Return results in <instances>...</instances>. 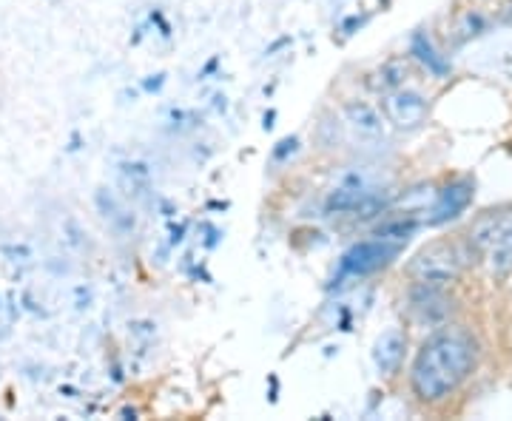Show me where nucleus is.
Returning a JSON list of instances; mask_svg holds the SVG:
<instances>
[{
    "label": "nucleus",
    "instance_id": "nucleus-1",
    "mask_svg": "<svg viewBox=\"0 0 512 421\" xmlns=\"http://www.w3.org/2000/svg\"><path fill=\"white\" fill-rule=\"evenodd\" d=\"M478 362V342L470 330L441 328L421 342L410 365V390L421 404L447 402L470 379Z\"/></svg>",
    "mask_w": 512,
    "mask_h": 421
},
{
    "label": "nucleus",
    "instance_id": "nucleus-2",
    "mask_svg": "<svg viewBox=\"0 0 512 421\" xmlns=\"http://www.w3.org/2000/svg\"><path fill=\"white\" fill-rule=\"evenodd\" d=\"M470 254L473 251H464L458 242H450V239L430 242V245H424L419 254L407 262V276H410V282L450 288L464 274V268L470 262Z\"/></svg>",
    "mask_w": 512,
    "mask_h": 421
},
{
    "label": "nucleus",
    "instance_id": "nucleus-3",
    "mask_svg": "<svg viewBox=\"0 0 512 421\" xmlns=\"http://www.w3.org/2000/svg\"><path fill=\"white\" fill-rule=\"evenodd\" d=\"M402 248L404 245H399V242H387V239L379 237L353 242L348 251L342 254V259H339L330 288L345 285V279H365V276L382 271L393 259H399Z\"/></svg>",
    "mask_w": 512,
    "mask_h": 421
},
{
    "label": "nucleus",
    "instance_id": "nucleus-4",
    "mask_svg": "<svg viewBox=\"0 0 512 421\" xmlns=\"http://www.w3.org/2000/svg\"><path fill=\"white\" fill-rule=\"evenodd\" d=\"M407 311L410 319L427 330H441L450 325L453 313H456V302L441 285H421L413 282L407 291Z\"/></svg>",
    "mask_w": 512,
    "mask_h": 421
},
{
    "label": "nucleus",
    "instance_id": "nucleus-5",
    "mask_svg": "<svg viewBox=\"0 0 512 421\" xmlns=\"http://www.w3.org/2000/svg\"><path fill=\"white\" fill-rule=\"evenodd\" d=\"M473 197H476V183L470 177H458V180L444 183L436 191V200L430 205V211L424 214V225L439 228V225L458 220L473 205Z\"/></svg>",
    "mask_w": 512,
    "mask_h": 421
},
{
    "label": "nucleus",
    "instance_id": "nucleus-6",
    "mask_svg": "<svg viewBox=\"0 0 512 421\" xmlns=\"http://www.w3.org/2000/svg\"><path fill=\"white\" fill-rule=\"evenodd\" d=\"M384 117L390 126H396L399 131H416L427 123V97L416 89H396V92L384 94L382 100Z\"/></svg>",
    "mask_w": 512,
    "mask_h": 421
},
{
    "label": "nucleus",
    "instance_id": "nucleus-7",
    "mask_svg": "<svg viewBox=\"0 0 512 421\" xmlns=\"http://www.w3.org/2000/svg\"><path fill=\"white\" fill-rule=\"evenodd\" d=\"M342 117H345V126L350 129V134L362 143H382L387 137V117H382V111L365 103V100L345 103Z\"/></svg>",
    "mask_w": 512,
    "mask_h": 421
},
{
    "label": "nucleus",
    "instance_id": "nucleus-8",
    "mask_svg": "<svg viewBox=\"0 0 512 421\" xmlns=\"http://www.w3.org/2000/svg\"><path fill=\"white\" fill-rule=\"evenodd\" d=\"M510 228L512 211H504V208H501V211H487V214H481V217L473 222V228H470V234H467V245H470L473 254L484 257V254H487Z\"/></svg>",
    "mask_w": 512,
    "mask_h": 421
},
{
    "label": "nucleus",
    "instance_id": "nucleus-9",
    "mask_svg": "<svg viewBox=\"0 0 512 421\" xmlns=\"http://www.w3.org/2000/svg\"><path fill=\"white\" fill-rule=\"evenodd\" d=\"M407 52H410V57L419 63L424 72L430 74V77H436V80H444V77H450V72H453V63L441 55L439 46L433 43V37L427 35L424 29H416L410 35Z\"/></svg>",
    "mask_w": 512,
    "mask_h": 421
},
{
    "label": "nucleus",
    "instance_id": "nucleus-10",
    "mask_svg": "<svg viewBox=\"0 0 512 421\" xmlns=\"http://www.w3.org/2000/svg\"><path fill=\"white\" fill-rule=\"evenodd\" d=\"M370 191H373V188H370L362 177L350 174L345 183L336 185L328 197H325V214H328V217H353V211L359 208V202L365 200Z\"/></svg>",
    "mask_w": 512,
    "mask_h": 421
},
{
    "label": "nucleus",
    "instance_id": "nucleus-11",
    "mask_svg": "<svg viewBox=\"0 0 512 421\" xmlns=\"http://www.w3.org/2000/svg\"><path fill=\"white\" fill-rule=\"evenodd\" d=\"M404 350H407V333L402 328H387L373 345V365L382 376H393L402 367Z\"/></svg>",
    "mask_w": 512,
    "mask_h": 421
},
{
    "label": "nucleus",
    "instance_id": "nucleus-12",
    "mask_svg": "<svg viewBox=\"0 0 512 421\" xmlns=\"http://www.w3.org/2000/svg\"><path fill=\"white\" fill-rule=\"evenodd\" d=\"M404 80H407V63H404L402 57H390V60H384L376 72L367 74V86L379 94H390L396 92V89H402Z\"/></svg>",
    "mask_w": 512,
    "mask_h": 421
},
{
    "label": "nucleus",
    "instance_id": "nucleus-13",
    "mask_svg": "<svg viewBox=\"0 0 512 421\" xmlns=\"http://www.w3.org/2000/svg\"><path fill=\"white\" fill-rule=\"evenodd\" d=\"M421 225H424V220L416 217V214H399V217H387L384 222H379L376 231H373V237L407 245L410 239L416 237V231H419Z\"/></svg>",
    "mask_w": 512,
    "mask_h": 421
},
{
    "label": "nucleus",
    "instance_id": "nucleus-14",
    "mask_svg": "<svg viewBox=\"0 0 512 421\" xmlns=\"http://www.w3.org/2000/svg\"><path fill=\"white\" fill-rule=\"evenodd\" d=\"M97 208H100V214L109 220V225L117 231V234H131L134 231V225H137V220H134V214L131 211H126L123 205H120V200L114 197V194H109L106 188H100L97 191Z\"/></svg>",
    "mask_w": 512,
    "mask_h": 421
},
{
    "label": "nucleus",
    "instance_id": "nucleus-15",
    "mask_svg": "<svg viewBox=\"0 0 512 421\" xmlns=\"http://www.w3.org/2000/svg\"><path fill=\"white\" fill-rule=\"evenodd\" d=\"M484 262L493 276H507L512 271V228L484 254Z\"/></svg>",
    "mask_w": 512,
    "mask_h": 421
},
{
    "label": "nucleus",
    "instance_id": "nucleus-16",
    "mask_svg": "<svg viewBox=\"0 0 512 421\" xmlns=\"http://www.w3.org/2000/svg\"><path fill=\"white\" fill-rule=\"evenodd\" d=\"M456 43H467V40H473V37L484 35L487 32V18L481 15V12H464L461 18L456 20Z\"/></svg>",
    "mask_w": 512,
    "mask_h": 421
},
{
    "label": "nucleus",
    "instance_id": "nucleus-17",
    "mask_svg": "<svg viewBox=\"0 0 512 421\" xmlns=\"http://www.w3.org/2000/svg\"><path fill=\"white\" fill-rule=\"evenodd\" d=\"M123 183L134 191V194H143L148 191V185H151V171H148L146 163H123Z\"/></svg>",
    "mask_w": 512,
    "mask_h": 421
},
{
    "label": "nucleus",
    "instance_id": "nucleus-18",
    "mask_svg": "<svg viewBox=\"0 0 512 421\" xmlns=\"http://www.w3.org/2000/svg\"><path fill=\"white\" fill-rule=\"evenodd\" d=\"M296 154H299V137H282L274 146V151H271V160L279 165L291 163Z\"/></svg>",
    "mask_w": 512,
    "mask_h": 421
},
{
    "label": "nucleus",
    "instance_id": "nucleus-19",
    "mask_svg": "<svg viewBox=\"0 0 512 421\" xmlns=\"http://www.w3.org/2000/svg\"><path fill=\"white\" fill-rule=\"evenodd\" d=\"M365 23H367V15H350V18L342 20V35H356Z\"/></svg>",
    "mask_w": 512,
    "mask_h": 421
},
{
    "label": "nucleus",
    "instance_id": "nucleus-20",
    "mask_svg": "<svg viewBox=\"0 0 512 421\" xmlns=\"http://www.w3.org/2000/svg\"><path fill=\"white\" fill-rule=\"evenodd\" d=\"M165 83V74H154V77H148V80H143V89L146 92H160Z\"/></svg>",
    "mask_w": 512,
    "mask_h": 421
},
{
    "label": "nucleus",
    "instance_id": "nucleus-21",
    "mask_svg": "<svg viewBox=\"0 0 512 421\" xmlns=\"http://www.w3.org/2000/svg\"><path fill=\"white\" fill-rule=\"evenodd\" d=\"M183 239H185V222H180V225H171V239H168V242H171V245H180Z\"/></svg>",
    "mask_w": 512,
    "mask_h": 421
},
{
    "label": "nucleus",
    "instance_id": "nucleus-22",
    "mask_svg": "<svg viewBox=\"0 0 512 421\" xmlns=\"http://www.w3.org/2000/svg\"><path fill=\"white\" fill-rule=\"evenodd\" d=\"M151 23H157V26H160V35L171 37V26H168V20H165L160 12H154V15H151Z\"/></svg>",
    "mask_w": 512,
    "mask_h": 421
},
{
    "label": "nucleus",
    "instance_id": "nucleus-23",
    "mask_svg": "<svg viewBox=\"0 0 512 421\" xmlns=\"http://www.w3.org/2000/svg\"><path fill=\"white\" fill-rule=\"evenodd\" d=\"M274 120H276V111H265V117H262V129L265 131H271L274 129Z\"/></svg>",
    "mask_w": 512,
    "mask_h": 421
},
{
    "label": "nucleus",
    "instance_id": "nucleus-24",
    "mask_svg": "<svg viewBox=\"0 0 512 421\" xmlns=\"http://www.w3.org/2000/svg\"><path fill=\"white\" fill-rule=\"evenodd\" d=\"M217 66H220V57H214V60H208V63H205V69H202L200 77H208V74H214V72H217Z\"/></svg>",
    "mask_w": 512,
    "mask_h": 421
},
{
    "label": "nucleus",
    "instance_id": "nucleus-25",
    "mask_svg": "<svg viewBox=\"0 0 512 421\" xmlns=\"http://www.w3.org/2000/svg\"><path fill=\"white\" fill-rule=\"evenodd\" d=\"M276 393H279V382H276V376H271V402H276V399H279Z\"/></svg>",
    "mask_w": 512,
    "mask_h": 421
},
{
    "label": "nucleus",
    "instance_id": "nucleus-26",
    "mask_svg": "<svg viewBox=\"0 0 512 421\" xmlns=\"http://www.w3.org/2000/svg\"><path fill=\"white\" fill-rule=\"evenodd\" d=\"M123 419H137V410H134V407H131V410H123Z\"/></svg>",
    "mask_w": 512,
    "mask_h": 421
},
{
    "label": "nucleus",
    "instance_id": "nucleus-27",
    "mask_svg": "<svg viewBox=\"0 0 512 421\" xmlns=\"http://www.w3.org/2000/svg\"><path fill=\"white\" fill-rule=\"evenodd\" d=\"M80 148V134H74L72 137V146H69V151H77Z\"/></svg>",
    "mask_w": 512,
    "mask_h": 421
}]
</instances>
